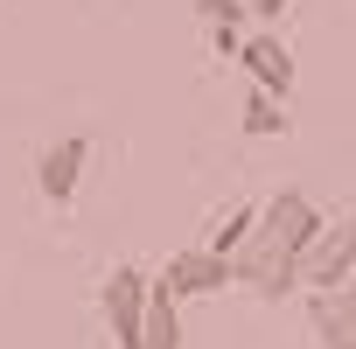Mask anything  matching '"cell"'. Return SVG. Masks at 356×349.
<instances>
[{
	"mask_svg": "<svg viewBox=\"0 0 356 349\" xmlns=\"http://www.w3.org/2000/svg\"><path fill=\"white\" fill-rule=\"evenodd\" d=\"M84 168H91V140H84V133L49 140L42 161H35V189H42V203H70L77 182H84Z\"/></svg>",
	"mask_w": 356,
	"mask_h": 349,
	"instance_id": "cell-4",
	"label": "cell"
},
{
	"mask_svg": "<svg viewBox=\"0 0 356 349\" xmlns=\"http://www.w3.org/2000/svg\"><path fill=\"white\" fill-rule=\"evenodd\" d=\"M154 286H168L175 300L224 293V286H231V259H224V252H210V245H196V252H175V259L154 273Z\"/></svg>",
	"mask_w": 356,
	"mask_h": 349,
	"instance_id": "cell-3",
	"label": "cell"
},
{
	"mask_svg": "<svg viewBox=\"0 0 356 349\" xmlns=\"http://www.w3.org/2000/svg\"><path fill=\"white\" fill-rule=\"evenodd\" d=\"M238 42H245V29H210V49L217 56H238Z\"/></svg>",
	"mask_w": 356,
	"mask_h": 349,
	"instance_id": "cell-12",
	"label": "cell"
},
{
	"mask_svg": "<svg viewBox=\"0 0 356 349\" xmlns=\"http://www.w3.org/2000/svg\"><path fill=\"white\" fill-rule=\"evenodd\" d=\"M196 15H203L210 29H245V22H252L245 0H196Z\"/></svg>",
	"mask_w": 356,
	"mask_h": 349,
	"instance_id": "cell-11",
	"label": "cell"
},
{
	"mask_svg": "<svg viewBox=\"0 0 356 349\" xmlns=\"http://www.w3.org/2000/svg\"><path fill=\"white\" fill-rule=\"evenodd\" d=\"M286 126H293V119H286L280 98H266V91L245 98V133H252V140H273V133H286Z\"/></svg>",
	"mask_w": 356,
	"mask_h": 349,
	"instance_id": "cell-9",
	"label": "cell"
},
{
	"mask_svg": "<svg viewBox=\"0 0 356 349\" xmlns=\"http://www.w3.org/2000/svg\"><path fill=\"white\" fill-rule=\"evenodd\" d=\"M321 224H328V217L314 210V196H300V189H273V196L259 203L245 245L231 252V286H252L259 300L293 293V286H300V252L314 245Z\"/></svg>",
	"mask_w": 356,
	"mask_h": 349,
	"instance_id": "cell-1",
	"label": "cell"
},
{
	"mask_svg": "<svg viewBox=\"0 0 356 349\" xmlns=\"http://www.w3.org/2000/svg\"><path fill=\"white\" fill-rule=\"evenodd\" d=\"M307 321H314V342L321 349H356V273L328 293L307 300Z\"/></svg>",
	"mask_w": 356,
	"mask_h": 349,
	"instance_id": "cell-7",
	"label": "cell"
},
{
	"mask_svg": "<svg viewBox=\"0 0 356 349\" xmlns=\"http://www.w3.org/2000/svg\"><path fill=\"white\" fill-rule=\"evenodd\" d=\"M349 273H356V217L321 224V231H314V245L300 252V286H314V293L342 286Z\"/></svg>",
	"mask_w": 356,
	"mask_h": 349,
	"instance_id": "cell-2",
	"label": "cell"
},
{
	"mask_svg": "<svg viewBox=\"0 0 356 349\" xmlns=\"http://www.w3.org/2000/svg\"><path fill=\"white\" fill-rule=\"evenodd\" d=\"M140 314H147V273L140 266H112L105 279V321L119 349H140Z\"/></svg>",
	"mask_w": 356,
	"mask_h": 349,
	"instance_id": "cell-6",
	"label": "cell"
},
{
	"mask_svg": "<svg viewBox=\"0 0 356 349\" xmlns=\"http://www.w3.org/2000/svg\"><path fill=\"white\" fill-rule=\"evenodd\" d=\"M286 8H293V0H245V15H259V22H280Z\"/></svg>",
	"mask_w": 356,
	"mask_h": 349,
	"instance_id": "cell-13",
	"label": "cell"
},
{
	"mask_svg": "<svg viewBox=\"0 0 356 349\" xmlns=\"http://www.w3.org/2000/svg\"><path fill=\"white\" fill-rule=\"evenodd\" d=\"M231 63H245L252 91H266V98H280V105L293 98V56H286V42H280V35H245Z\"/></svg>",
	"mask_w": 356,
	"mask_h": 349,
	"instance_id": "cell-5",
	"label": "cell"
},
{
	"mask_svg": "<svg viewBox=\"0 0 356 349\" xmlns=\"http://www.w3.org/2000/svg\"><path fill=\"white\" fill-rule=\"evenodd\" d=\"M140 349H182V300L147 279V314H140Z\"/></svg>",
	"mask_w": 356,
	"mask_h": 349,
	"instance_id": "cell-8",
	"label": "cell"
},
{
	"mask_svg": "<svg viewBox=\"0 0 356 349\" xmlns=\"http://www.w3.org/2000/svg\"><path fill=\"white\" fill-rule=\"evenodd\" d=\"M252 217H259V203H238V210H231V217H224V224L210 231V252H224V259H231V252L245 245V231H252Z\"/></svg>",
	"mask_w": 356,
	"mask_h": 349,
	"instance_id": "cell-10",
	"label": "cell"
}]
</instances>
